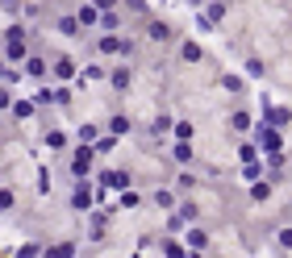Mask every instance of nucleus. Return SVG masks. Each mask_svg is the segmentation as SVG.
Listing matches in <instances>:
<instances>
[{
  "instance_id": "f257e3e1",
  "label": "nucleus",
  "mask_w": 292,
  "mask_h": 258,
  "mask_svg": "<svg viewBox=\"0 0 292 258\" xmlns=\"http://www.w3.org/2000/svg\"><path fill=\"white\" fill-rule=\"evenodd\" d=\"M259 142H263V150H267V154H276V150L284 146V137H280L276 129H259Z\"/></svg>"
},
{
  "instance_id": "9d476101",
  "label": "nucleus",
  "mask_w": 292,
  "mask_h": 258,
  "mask_svg": "<svg viewBox=\"0 0 292 258\" xmlns=\"http://www.w3.org/2000/svg\"><path fill=\"white\" fill-rule=\"evenodd\" d=\"M113 88H130V71H125V67H121V71H113Z\"/></svg>"
},
{
  "instance_id": "f3484780",
  "label": "nucleus",
  "mask_w": 292,
  "mask_h": 258,
  "mask_svg": "<svg viewBox=\"0 0 292 258\" xmlns=\"http://www.w3.org/2000/svg\"><path fill=\"white\" fill-rule=\"evenodd\" d=\"M117 4V0H96V8H113Z\"/></svg>"
},
{
  "instance_id": "dca6fc26",
  "label": "nucleus",
  "mask_w": 292,
  "mask_h": 258,
  "mask_svg": "<svg viewBox=\"0 0 292 258\" xmlns=\"http://www.w3.org/2000/svg\"><path fill=\"white\" fill-rule=\"evenodd\" d=\"M0 109H13V104H8V92L0 88Z\"/></svg>"
},
{
  "instance_id": "f8f14e48",
  "label": "nucleus",
  "mask_w": 292,
  "mask_h": 258,
  "mask_svg": "<svg viewBox=\"0 0 292 258\" xmlns=\"http://www.w3.org/2000/svg\"><path fill=\"white\" fill-rule=\"evenodd\" d=\"M13 113H17V117H29V113H33V104H29V100H17V104H13Z\"/></svg>"
},
{
  "instance_id": "20e7f679",
  "label": "nucleus",
  "mask_w": 292,
  "mask_h": 258,
  "mask_svg": "<svg viewBox=\"0 0 292 258\" xmlns=\"http://www.w3.org/2000/svg\"><path fill=\"white\" fill-rule=\"evenodd\" d=\"M267 121H272V125H284L288 121V109H272V104H267Z\"/></svg>"
},
{
  "instance_id": "2eb2a0df",
  "label": "nucleus",
  "mask_w": 292,
  "mask_h": 258,
  "mask_svg": "<svg viewBox=\"0 0 292 258\" xmlns=\"http://www.w3.org/2000/svg\"><path fill=\"white\" fill-rule=\"evenodd\" d=\"M280 246H284V250H292V229H284V233H280Z\"/></svg>"
},
{
  "instance_id": "6e6552de",
  "label": "nucleus",
  "mask_w": 292,
  "mask_h": 258,
  "mask_svg": "<svg viewBox=\"0 0 292 258\" xmlns=\"http://www.w3.org/2000/svg\"><path fill=\"white\" fill-rule=\"evenodd\" d=\"M184 58H188V63H201V46L188 42V46H184Z\"/></svg>"
},
{
  "instance_id": "39448f33",
  "label": "nucleus",
  "mask_w": 292,
  "mask_h": 258,
  "mask_svg": "<svg viewBox=\"0 0 292 258\" xmlns=\"http://www.w3.org/2000/svg\"><path fill=\"white\" fill-rule=\"evenodd\" d=\"M46 258H75V246H54V250H46Z\"/></svg>"
},
{
  "instance_id": "ddd939ff",
  "label": "nucleus",
  "mask_w": 292,
  "mask_h": 258,
  "mask_svg": "<svg viewBox=\"0 0 292 258\" xmlns=\"http://www.w3.org/2000/svg\"><path fill=\"white\" fill-rule=\"evenodd\" d=\"M92 146H96V150H100V154H109V150H113L117 142H113V137H100V142H92Z\"/></svg>"
},
{
  "instance_id": "9b49d317",
  "label": "nucleus",
  "mask_w": 292,
  "mask_h": 258,
  "mask_svg": "<svg viewBox=\"0 0 292 258\" xmlns=\"http://www.w3.org/2000/svg\"><path fill=\"white\" fill-rule=\"evenodd\" d=\"M88 158H92V154H88V150H75V171H79V175H84V171H88Z\"/></svg>"
},
{
  "instance_id": "f03ea898",
  "label": "nucleus",
  "mask_w": 292,
  "mask_h": 258,
  "mask_svg": "<svg viewBox=\"0 0 292 258\" xmlns=\"http://www.w3.org/2000/svg\"><path fill=\"white\" fill-rule=\"evenodd\" d=\"M25 75L29 79H42L46 75V63H42V58H25Z\"/></svg>"
},
{
  "instance_id": "0eeeda50",
  "label": "nucleus",
  "mask_w": 292,
  "mask_h": 258,
  "mask_svg": "<svg viewBox=\"0 0 292 258\" xmlns=\"http://www.w3.org/2000/svg\"><path fill=\"white\" fill-rule=\"evenodd\" d=\"M109 183L113 187H130V175H125V171H109Z\"/></svg>"
},
{
  "instance_id": "1a4fd4ad",
  "label": "nucleus",
  "mask_w": 292,
  "mask_h": 258,
  "mask_svg": "<svg viewBox=\"0 0 292 258\" xmlns=\"http://www.w3.org/2000/svg\"><path fill=\"white\" fill-rule=\"evenodd\" d=\"M79 21H84V25H92V21H96V4H84V8H79Z\"/></svg>"
},
{
  "instance_id": "423d86ee",
  "label": "nucleus",
  "mask_w": 292,
  "mask_h": 258,
  "mask_svg": "<svg viewBox=\"0 0 292 258\" xmlns=\"http://www.w3.org/2000/svg\"><path fill=\"white\" fill-rule=\"evenodd\" d=\"M58 29H63V33H71V38H75V33H79V21H75V17H63V21H58Z\"/></svg>"
},
{
  "instance_id": "7ed1b4c3",
  "label": "nucleus",
  "mask_w": 292,
  "mask_h": 258,
  "mask_svg": "<svg viewBox=\"0 0 292 258\" xmlns=\"http://www.w3.org/2000/svg\"><path fill=\"white\" fill-rule=\"evenodd\" d=\"M54 75H58V79H71V75H75L71 58H58V63H54Z\"/></svg>"
},
{
  "instance_id": "4468645a",
  "label": "nucleus",
  "mask_w": 292,
  "mask_h": 258,
  "mask_svg": "<svg viewBox=\"0 0 292 258\" xmlns=\"http://www.w3.org/2000/svg\"><path fill=\"white\" fill-rule=\"evenodd\" d=\"M4 208H13V192H0V213Z\"/></svg>"
}]
</instances>
